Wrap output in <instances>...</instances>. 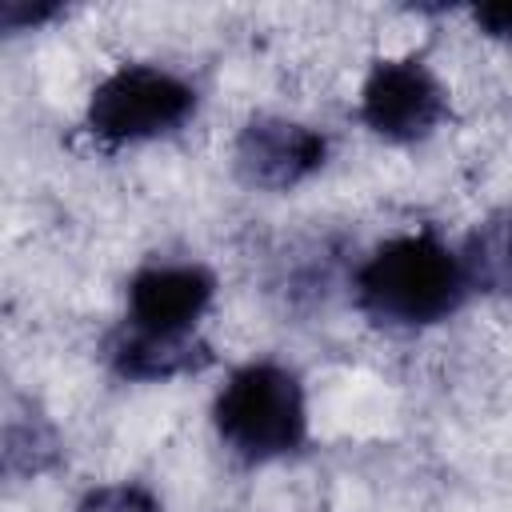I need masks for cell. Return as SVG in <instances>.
Segmentation results:
<instances>
[{
  "label": "cell",
  "mask_w": 512,
  "mask_h": 512,
  "mask_svg": "<svg viewBox=\"0 0 512 512\" xmlns=\"http://www.w3.org/2000/svg\"><path fill=\"white\" fill-rule=\"evenodd\" d=\"M468 292L460 256L436 236H396L380 244L356 272V300L380 324L424 328L448 320Z\"/></svg>",
  "instance_id": "obj_1"
},
{
  "label": "cell",
  "mask_w": 512,
  "mask_h": 512,
  "mask_svg": "<svg viewBox=\"0 0 512 512\" xmlns=\"http://www.w3.org/2000/svg\"><path fill=\"white\" fill-rule=\"evenodd\" d=\"M220 440L244 460H276L296 452L308 432L304 392L280 364H244L220 388L212 408Z\"/></svg>",
  "instance_id": "obj_2"
},
{
  "label": "cell",
  "mask_w": 512,
  "mask_h": 512,
  "mask_svg": "<svg viewBox=\"0 0 512 512\" xmlns=\"http://www.w3.org/2000/svg\"><path fill=\"white\" fill-rule=\"evenodd\" d=\"M192 112L196 92L180 76L148 64H124L96 84L88 100V128L108 144H132L176 132Z\"/></svg>",
  "instance_id": "obj_3"
},
{
  "label": "cell",
  "mask_w": 512,
  "mask_h": 512,
  "mask_svg": "<svg viewBox=\"0 0 512 512\" xmlns=\"http://www.w3.org/2000/svg\"><path fill=\"white\" fill-rule=\"evenodd\" d=\"M360 116L376 136L412 144L440 128L448 92L420 60H376L360 92Z\"/></svg>",
  "instance_id": "obj_4"
},
{
  "label": "cell",
  "mask_w": 512,
  "mask_h": 512,
  "mask_svg": "<svg viewBox=\"0 0 512 512\" xmlns=\"http://www.w3.org/2000/svg\"><path fill=\"white\" fill-rule=\"evenodd\" d=\"M328 156V140L284 116H256L236 136V172L248 188L288 192L308 180Z\"/></svg>",
  "instance_id": "obj_5"
},
{
  "label": "cell",
  "mask_w": 512,
  "mask_h": 512,
  "mask_svg": "<svg viewBox=\"0 0 512 512\" xmlns=\"http://www.w3.org/2000/svg\"><path fill=\"white\" fill-rule=\"evenodd\" d=\"M216 280L200 264H152L128 284V328L152 336H192L196 320L212 304Z\"/></svg>",
  "instance_id": "obj_6"
},
{
  "label": "cell",
  "mask_w": 512,
  "mask_h": 512,
  "mask_svg": "<svg viewBox=\"0 0 512 512\" xmlns=\"http://www.w3.org/2000/svg\"><path fill=\"white\" fill-rule=\"evenodd\" d=\"M108 356L112 368L128 380H172L208 364V348L196 336H152L140 328H124Z\"/></svg>",
  "instance_id": "obj_7"
},
{
  "label": "cell",
  "mask_w": 512,
  "mask_h": 512,
  "mask_svg": "<svg viewBox=\"0 0 512 512\" xmlns=\"http://www.w3.org/2000/svg\"><path fill=\"white\" fill-rule=\"evenodd\" d=\"M468 288L484 292H512V216L484 220L460 256Z\"/></svg>",
  "instance_id": "obj_8"
},
{
  "label": "cell",
  "mask_w": 512,
  "mask_h": 512,
  "mask_svg": "<svg viewBox=\"0 0 512 512\" xmlns=\"http://www.w3.org/2000/svg\"><path fill=\"white\" fill-rule=\"evenodd\" d=\"M76 512H160V504L140 484H108L88 492Z\"/></svg>",
  "instance_id": "obj_9"
},
{
  "label": "cell",
  "mask_w": 512,
  "mask_h": 512,
  "mask_svg": "<svg viewBox=\"0 0 512 512\" xmlns=\"http://www.w3.org/2000/svg\"><path fill=\"white\" fill-rule=\"evenodd\" d=\"M56 12H60L56 4H20V0H8L0 8V20H4L8 32H20V28H36V24L52 20Z\"/></svg>",
  "instance_id": "obj_10"
},
{
  "label": "cell",
  "mask_w": 512,
  "mask_h": 512,
  "mask_svg": "<svg viewBox=\"0 0 512 512\" xmlns=\"http://www.w3.org/2000/svg\"><path fill=\"white\" fill-rule=\"evenodd\" d=\"M476 24L484 28V36L512 40V4H480L476 8Z\"/></svg>",
  "instance_id": "obj_11"
}]
</instances>
